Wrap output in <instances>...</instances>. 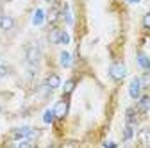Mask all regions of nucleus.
Masks as SVG:
<instances>
[{
    "mask_svg": "<svg viewBox=\"0 0 150 148\" xmlns=\"http://www.w3.org/2000/svg\"><path fill=\"white\" fill-rule=\"evenodd\" d=\"M109 75H111L112 80H122V79L127 75L125 64H123V63H112L111 68H109Z\"/></svg>",
    "mask_w": 150,
    "mask_h": 148,
    "instance_id": "nucleus-1",
    "label": "nucleus"
},
{
    "mask_svg": "<svg viewBox=\"0 0 150 148\" xmlns=\"http://www.w3.org/2000/svg\"><path fill=\"white\" fill-rule=\"evenodd\" d=\"M68 109H70V104H68V100H66V98L59 100L57 104H55V107H54V116L57 118V120H63V118H66V114H68Z\"/></svg>",
    "mask_w": 150,
    "mask_h": 148,
    "instance_id": "nucleus-2",
    "label": "nucleus"
},
{
    "mask_svg": "<svg viewBox=\"0 0 150 148\" xmlns=\"http://www.w3.org/2000/svg\"><path fill=\"white\" fill-rule=\"evenodd\" d=\"M40 57H41V54H40V50H38V47H29L27 48V61H29V64L36 66L38 63H40Z\"/></svg>",
    "mask_w": 150,
    "mask_h": 148,
    "instance_id": "nucleus-3",
    "label": "nucleus"
},
{
    "mask_svg": "<svg viewBox=\"0 0 150 148\" xmlns=\"http://www.w3.org/2000/svg\"><path fill=\"white\" fill-rule=\"evenodd\" d=\"M129 95L132 97V98H139V95H141V80L139 79H134L132 82H130V86H129Z\"/></svg>",
    "mask_w": 150,
    "mask_h": 148,
    "instance_id": "nucleus-4",
    "label": "nucleus"
},
{
    "mask_svg": "<svg viewBox=\"0 0 150 148\" xmlns=\"http://www.w3.org/2000/svg\"><path fill=\"white\" fill-rule=\"evenodd\" d=\"M61 86V79L57 73H52V75L47 77V87L48 89H55V87H59Z\"/></svg>",
    "mask_w": 150,
    "mask_h": 148,
    "instance_id": "nucleus-5",
    "label": "nucleus"
},
{
    "mask_svg": "<svg viewBox=\"0 0 150 148\" xmlns=\"http://www.w3.org/2000/svg\"><path fill=\"white\" fill-rule=\"evenodd\" d=\"M14 27V20L11 16H2L0 18V29L2 30H11Z\"/></svg>",
    "mask_w": 150,
    "mask_h": 148,
    "instance_id": "nucleus-6",
    "label": "nucleus"
},
{
    "mask_svg": "<svg viewBox=\"0 0 150 148\" xmlns=\"http://www.w3.org/2000/svg\"><path fill=\"white\" fill-rule=\"evenodd\" d=\"M61 32L63 30H59V29H52L48 32V41L50 43H59L61 41Z\"/></svg>",
    "mask_w": 150,
    "mask_h": 148,
    "instance_id": "nucleus-7",
    "label": "nucleus"
},
{
    "mask_svg": "<svg viewBox=\"0 0 150 148\" xmlns=\"http://www.w3.org/2000/svg\"><path fill=\"white\" fill-rule=\"evenodd\" d=\"M138 64H139L143 70H150V59L146 57L145 54H141V52L138 54Z\"/></svg>",
    "mask_w": 150,
    "mask_h": 148,
    "instance_id": "nucleus-8",
    "label": "nucleus"
},
{
    "mask_svg": "<svg viewBox=\"0 0 150 148\" xmlns=\"http://www.w3.org/2000/svg\"><path fill=\"white\" fill-rule=\"evenodd\" d=\"M71 64V55L68 52H61V66L63 68H68Z\"/></svg>",
    "mask_w": 150,
    "mask_h": 148,
    "instance_id": "nucleus-9",
    "label": "nucleus"
},
{
    "mask_svg": "<svg viewBox=\"0 0 150 148\" xmlns=\"http://www.w3.org/2000/svg\"><path fill=\"white\" fill-rule=\"evenodd\" d=\"M43 20H45V13L41 11V9H38L36 13H34V25H41L43 23Z\"/></svg>",
    "mask_w": 150,
    "mask_h": 148,
    "instance_id": "nucleus-10",
    "label": "nucleus"
},
{
    "mask_svg": "<svg viewBox=\"0 0 150 148\" xmlns=\"http://www.w3.org/2000/svg\"><path fill=\"white\" fill-rule=\"evenodd\" d=\"M73 89H75V80H66L64 82V87H63V93L64 95H70Z\"/></svg>",
    "mask_w": 150,
    "mask_h": 148,
    "instance_id": "nucleus-11",
    "label": "nucleus"
},
{
    "mask_svg": "<svg viewBox=\"0 0 150 148\" xmlns=\"http://www.w3.org/2000/svg\"><path fill=\"white\" fill-rule=\"evenodd\" d=\"M127 123L129 125L136 123V111L134 109H127Z\"/></svg>",
    "mask_w": 150,
    "mask_h": 148,
    "instance_id": "nucleus-12",
    "label": "nucleus"
},
{
    "mask_svg": "<svg viewBox=\"0 0 150 148\" xmlns=\"http://www.w3.org/2000/svg\"><path fill=\"white\" fill-rule=\"evenodd\" d=\"M150 107V97H141L139 100V111H146Z\"/></svg>",
    "mask_w": 150,
    "mask_h": 148,
    "instance_id": "nucleus-13",
    "label": "nucleus"
},
{
    "mask_svg": "<svg viewBox=\"0 0 150 148\" xmlns=\"http://www.w3.org/2000/svg\"><path fill=\"white\" fill-rule=\"evenodd\" d=\"M57 16H59V11L55 9V7H52V9H50V13H48V22H50V23H54L55 20H57Z\"/></svg>",
    "mask_w": 150,
    "mask_h": 148,
    "instance_id": "nucleus-14",
    "label": "nucleus"
},
{
    "mask_svg": "<svg viewBox=\"0 0 150 148\" xmlns=\"http://www.w3.org/2000/svg\"><path fill=\"white\" fill-rule=\"evenodd\" d=\"M63 16H64V22L66 23H71V13H70V7L68 6L63 7Z\"/></svg>",
    "mask_w": 150,
    "mask_h": 148,
    "instance_id": "nucleus-15",
    "label": "nucleus"
},
{
    "mask_svg": "<svg viewBox=\"0 0 150 148\" xmlns=\"http://www.w3.org/2000/svg\"><path fill=\"white\" fill-rule=\"evenodd\" d=\"M130 137H132V125H129V123H127L125 132H123V139L127 141V139H130Z\"/></svg>",
    "mask_w": 150,
    "mask_h": 148,
    "instance_id": "nucleus-16",
    "label": "nucleus"
},
{
    "mask_svg": "<svg viewBox=\"0 0 150 148\" xmlns=\"http://www.w3.org/2000/svg\"><path fill=\"white\" fill-rule=\"evenodd\" d=\"M59 43H63V45H68V43H70V36H68L64 30L61 32V41H59Z\"/></svg>",
    "mask_w": 150,
    "mask_h": 148,
    "instance_id": "nucleus-17",
    "label": "nucleus"
},
{
    "mask_svg": "<svg viewBox=\"0 0 150 148\" xmlns=\"http://www.w3.org/2000/svg\"><path fill=\"white\" fill-rule=\"evenodd\" d=\"M43 120H45L47 123H50V121L54 120V111H47V113H45V116H43Z\"/></svg>",
    "mask_w": 150,
    "mask_h": 148,
    "instance_id": "nucleus-18",
    "label": "nucleus"
},
{
    "mask_svg": "<svg viewBox=\"0 0 150 148\" xmlns=\"http://www.w3.org/2000/svg\"><path fill=\"white\" fill-rule=\"evenodd\" d=\"M143 27H145V29H150V13H146V14L143 16Z\"/></svg>",
    "mask_w": 150,
    "mask_h": 148,
    "instance_id": "nucleus-19",
    "label": "nucleus"
},
{
    "mask_svg": "<svg viewBox=\"0 0 150 148\" xmlns=\"http://www.w3.org/2000/svg\"><path fill=\"white\" fill-rule=\"evenodd\" d=\"M6 75H7V68L4 64H0V79H4Z\"/></svg>",
    "mask_w": 150,
    "mask_h": 148,
    "instance_id": "nucleus-20",
    "label": "nucleus"
},
{
    "mask_svg": "<svg viewBox=\"0 0 150 148\" xmlns=\"http://www.w3.org/2000/svg\"><path fill=\"white\" fill-rule=\"evenodd\" d=\"M148 84H150V73H146L143 77V80H141V86H148Z\"/></svg>",
    "mask_w": 150,
    "mask_h": 148,
    "instance_id": "nucleus-21",
    "label": "nucleus"
},
{
    "mask_svg": "<svg viewBox=\"0 0 150 148\" xmlns=\"http://www.w3.org/2000/svg\"><path fill=\"white\" fill-rule=\"evenodd\" d=\"M127 2H130V4H138L139 0H127Z\"/></svg>",
    "mask_w": 150,
    "mask_h": 148,
    "instance_id": "nucleus-22",
    "label": "nucleus"
}]
</instances>
